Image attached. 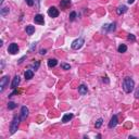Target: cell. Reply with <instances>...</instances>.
Returning <instances> with one entry per match:
<instances>
[{
    "instance_id": "d4e9b609",
    "label": "cell",
    "mask_w": 139,
    "mask_h": 139,
    "mask_svg": "<svg viewBox=\"0 0 139 139\" xmlns=\"http://www.w3.org/2000/svg\"><path fill=\"white\" fill-rule=\"evenodd\" d=\"M127 38H128V40H132V41H135V40H136V37H135L133 34H129V35L127 36Z\"/></svg>"
},
{
    "instance_id": "83f0119b",
    "label": "cell",
    "mask_w": 139,
    "mask_h": 139,
    "mask_svg": "<svg viewBox=\"0 0 139 139\" xmlns=\"http://www.w3.org/2000/svg\"><path fill=\"white\" fill-rule=\"evenodd\" d=\"M24 59H26V56H24V57H23V58H22V59H20V60H19V64H21V63H22V62H23V61H24Z\"/></svg>"
},
{
    "instance_id": "6da1fadb",
    "label": "cell",
    "mask_w": 139,
    "mask_h": 139,
    "mask_svg": "<svg viewBox=\"0 0 139 139\" xmlns=\"http://www.w3.org/2000/svg\"><path fill=\"white\" fill-rule=\"evenodd\" d=\"M134 87H135V82L130 77H126L123 82V89H124L125 92H127V94H130V92L134 90Z\"/></svg>"
},
{
    "instance_id": "5b68a950",
    "label": "cell",
    "mask_w": 139,
    "mask_h": 139,
    "mask_svg": "<svg viewBox=\"0 0 139 139\" xmlns=\"http://www.w3.org/2000/svg\"><path fill=\"white\" fill-rule=\"evenodd\" d=\"M48 14L50 17H59V10L56 7H51L48 9Z\"/></svg>"
},
{
    "instance_id": "9a60e30c",
    "label": "cell",
    "mask_w": 139,
    "mask_h": 139,
    "mask_svg": "<svg viewBox=\"0 0 139 139\" xmlns=\"http://www.w3.org/2000/svg\"><path fill=\"white\" fill-rule=\"evenodd\" d=\"M126 11H127V7H126V6H121V7L117 8L116 13H117L118 15H121V14H123V13H125Z\"/></svg>"
},
{
    "instance_id": "2e32d148",
    "label": "cell",
    "mask_w": 139,
    "mask_h": 139,
    "mask_svg": "<svg viewBox=\"0 0 139 139\" xmlns=\"http://www.w3.org/2000/svg\"><path fill=\"white\" fill-rule=\"evenodd\" d=\"M26 33H27V35H33L35 33V26L27 25L26 26Z\"/></svg>"
},
{
    "instance_id": "f546056e",
    "label": "cell",
    "mask_w": 139,
    "mask_h": 139,
    "mask_svg": "<svg viewBox=\"0 0 139 139\" xmlns=\"http://www.w3.org/2000/svg\"><path fill=\"white\" fill-rule=\"evenodd\" d=\"M103 82H104V83H106V84H109V79H108V77H103Z\"/></svg>"
},
{
    "instance_id": "4316f807",
    "label": "cell",
    "mask_w": 139,
    "mask_h": 139,
    "mask_svg": "<svg viewBox=\"0 0 139 139\" xmlns=\"http://www.w3.org/2000/svg\"><path fill=\"white\" fill-rule=\"evenodd\" d=\"M135 97H136L137 99H139V87H138V89L136 90V92H135Z\"/></svg>"
},
{
    "instance_id": "7c38bea8",
    "label": "cell",
    "mask_w": 139,
    "mask_h": 139,
    "mask_svg": "<svg viewBox=\"0 0 139 139\" xmlns=\"http://www.w3.org/2000/svg\"><path fill=\"white\" fill-rule=\"evenodd\" d=\"M34 76V72L32 71V70H27V71L24 73V77H25V79H32Z\"/></svg>"
},
{
    "instance_id": "5bb4252c",
    "label": "cell",
    "mask_w": 139,
    "mask_h": 139,
    "mask_svg": "<svg viewBox=\"0 0 139 139\" xmlns=\"http://www.w3.org/2000/svg\"><path fill=\"white\" fill-rule=\"evenodd\" d=\"M72 118H73V114H72V113H67V114H65V115L62 117V122H63V123H67V122H70Z\"/></svg>"
},
{
    "instance_id": "4fadbf2b",
    "label": "cell",
    "mask_w": 139,
    "mask_h": 139,
    "mask_svg": "<svg viewBox=\"0 0 139 139\" xmlns=\"http://www.w3.org/2000/svg\"><path fill=\"white\" fill-rule=\"evenodd\" d=\"M87 91H88V89H87V87H86L85 85H80L79 87H78V92H79L82 96L86 95V94H87Z\"/></svg>"
},
{
    "instance_id": "44dd1931",
    "label": "cell",
    "mask_w": 139,
    "mask_h": 139,
    "mask_svg": "<svg viewBox=\"0 0 139 139\" xmlns=\"http://www.w3.org/2000/svg\"><path fill=\"white\" fill-rule=\"evenodd\" d=\"M102 123H103V120H102V118H99V120H98V121L96 122V124H95L96 128H100V127H101Z\"/></svg>"
},
{
    "instance_id": "f1b7e54d",
    "label": "cell",
    "mask_w": 139,
    "mask_h": 139,
    "mask_svg": "<svg viewBox=\"0 0 139 139\" xmlns=\"http://www.w3.org/2000/svg\"><path fill=\"white\" fill-rule=\"evenodd\" d=\"M46 52H47V51H46V49H41V50H40V54H46Z\"/></svg>"
},
{
    "instance_id": "ba28073f",
    "label": "cell",
    "mask_w": 139,
    "mask_h": 139,
    "mask_svg": "<svg viewBox=\"0 0 139 139\" xmlns=\"http://www.w3.org/2000/svg\"><path fill=\"white\" fill-rule=\"evenodd\" d=\"M20 82H21V79H20V76H15L14 78H13V82H12L11 84V88L12 89H15V88L17 87V86L20 85Z\"/></svg>"
},
{
    "instance_id": "7a4b0ae2",
    "label": "cell",
    "mask_w": 139,
    "mask_h": 139,
    "mask_svg": "<svg viewBox=\"0 0 139 139\" xmlns=\"http://www.w3.org/2000/svg\"><path fill=\"white\" fill-rule=\"evenodd\" d=\"M19 126H20V117L14 116V117H13V120H12L11 126H10V133H11V134H14V133L17 130Z\"/></svg>"
},
{
    "instance_id": "3957f363",
    "label": "cell",
    "mask_w": 139,
    "mask_h": 139,
    "mask_svg": "<svg viewBox=\"0 0 139 139\" xmlns=\"http://www.w3.org/2000/svg\"><path fill=\"white\" fill-rule=\"evenodd\" d=\"M83 45H84V39L83 38H78V39L74 40L73 43H72V48L75 50H78L83 47Z\"/></svg>"
},
{
    "instance_id": "30bf717a",
    "label": "cell",
    "mask_w": 139,
    "mask_h": 139,
    "mask_svg": "<svg viewBox=\"0 0 139 139\" xmlns=\"http://www.w3.org/2000/svg\"><path fill=\"white\" fill-rule=\"evenodd\" d=\"M28 115V109L26 108V106H22L21 109V118L22 120H25Z\"/></svg>"
},
{
    "instance_id": "e0dca14e",
    "label": "cell",
    "mask_w": 139,
    "mask_h": 139,
    "mask_svg": "<svg viewBox=\"0 0 139 139\" xmlns=\"http://www.w3.org/2000/svg\"><path fill=\"white\" fill-rule=\"evenodd\" d=\"M57 64H58L57 59H49L48 60V66H49V67H54Z\"/></svg>"
},
{
    "instance_id": "484cf974",
    "label": "cell",
    "mask_w": 139,
    "mask_h": 139,
    "mask_svg": "<svg viewBox=\"0 0 139 139\" xmlns=\"http://www.w3.org/2000/svg\"><path fill=\"white\" fill-rule=\"evenodd\" d=\"M26 3L29 6V7H32V6H34V0H25Z\"/></svg>"
},
{
    "instance_id": "277c9868",
    "label": "cell",
    "mask_w": 139,
    "mask_h": 139,
    "mask_svg": "<svg viewBox=\"0 0 139 139\" xmlns=\"http://www.w3.org/2000/svg\"><path fill=\"white\" fill-rule=\"evenodd\" d=\"M8 84H9V76L6 75L0 80V91H3L6 89V87L8 86Z\"/></svg>"
},
{
    "instance_id": "52a82bcc",
    "label": "cell",
    "mask_w": 139,
    "mask_h": 139,
    "mask_svg": "<svg viewBox=\"0 0 139 139\" xmlns=\"http://www.w3.org/2000/svg\"><path fill=\"white\" fill-rule=\"evenodd\" d=\"M34 22H35L36 24H39V25H44V24H45V19H44V15H41V14L35 15V17H34Z\"/></svg>"
},
{
    "instance_id": "ac0fdd59",
    "label": "cell",
    "mask_w": 139,
    "mask_h": 139,
    "mask_svg": "<svg viewBox=\"0 0 139 139\" xmlns=\"http://www.w3.org/2000/svg\"><path fill=\"white\" fill-rule=\"evenodd\" d=\"M117 50L121 53H124V52H126V50H127V47H126V45H120L117 48Z\"/></svg>"
},
{
    "instance_id": "603a6c76",
    "label": "cell",
    "mask_w": 139,
    "mask_h": 139,
    "mask_svg": "<svg viewBox=\"0 0 139 139\" xmlns=\"http://www.w3.org/2000/svg\"><path fill=\"white\" fill-rule=\"evenodd\" d=\"M76 19V12H72L71 14H70V21H74Z\"/></svg>"
},
{
    "instance_id": "8fae6325",
    "label": "cell",
    "mask_w": 139,
    "mask_h": 139,
    "mask_svg": "<svg viewBox=\"0 0 139 139\" xmlns=\"http://www.w3.org/2000/svg\"><path fill=\"white\" fill-rule=\"evenodd\" d=\"M70 6H71V0H62L61 2H60V7H61L62 10H65Z\"/></svg>"
},
{
    "instance_id": "8992f818",
    "label": "cell",
    "mask_w": 139,
    "mask_h": 139,
    "mask_svg": "<svg viewBox=\"0 0 139 139\" xmlns=\"http://www.w3.org/2000/svg\"><path fill=\"white\" fill-rule=\"evenodd\" d=\"M8 52H9V53H11V54L17 53V52H19V46H17V44L12 43L11 45L9 46V48H8Z\"/></svg>"
},
{
    "instance_id": "7402d4cb",
    "label": "cell",
    "mask_w": 139,
    "mask_h": 139,
    "mask_svg": "<svg viewBox=\"0 0 139 139\" xmlns=\"http://www.w3.org/2000/svg\"><path fill=\"white\" fill-rule=\"evenodd\" d=\"M0 12H1V15H2V17H6L7 13H9V8H2Z\"/></svg>"
},
{
    "instance_id": "ffe728a7",
    "label": "cell",
    "mask_w": 139,
    "mask_h": 139,
    "mask_svg": "<svg viewBox=\"0 0 139 139\" xmlns=\"http://www.w3.org/2000/svg\"><path fill=\"white\" fill-rule=\"evenodd\" d=\"M17 106V104H15L14 102H9L8 103V109L9 110H13V109H15Z\"/></svg>"
},
{
    "instance_id": "9c48e42d",
    "label": "cell",
    "mask_w": 139,
    "mask_h": 139,
    "mask_svg": "<svg viewBox=\"0 0 139 139\" xmlns=\"http://www.w3.org/2000/svg\"><path fill=\"white\" fill-rule=\"evenodd\" d=\"M116 125H117V116L113 115L112 118H111L110 123H109V128H113V127H115Z\"/></svg>"
},
{
    "instance_id": "1f68e13d",
    "label": "cell",
    "mask_w": 139,
    "mask_h": 139,
    "mask_svg": "<svg viewBox=\"0 0 139 139\" xmlns=\"http://www.w3.org/2000/svg\"><path fill=\"white\" fill-rule=\"evenodd\" d=\"M3 3V0H0V5H2Z\"/></svg>"
},
{
    "instance_id": "cb8c5ba5",
    "label": "cell",
    "mask_w": 139,
    "mask_h": 139,
    "mask_svg": "<svg viewBox=\"0 0 139 139\" xmlns=\"http://www.w3.org/2000/svg\"><path fill=\"white\" fill-rule=\"evenodd\" d=\"M61 66H62V68H63V70H70V68H71L70 64H66V63H62Z\"/></svg>"
},
{
    "instance_id": "4dcf8cb0",
    "label": "cell",
    "mask_w": 139,
    "mask_h": 139,
    "mask_svg": "<svg viewBox=\"0 0 139 139\" xmlns=\"http://www.w3.org/2000/svg\"><path fill=\"white\" fill-rule=\"evenodd\" d=\"M134 1H135V0H128V3H130V5H132V3H134Z\"/></svg>"
},
{
    "instance_id": "d6986e66",
    "label": "cell",
    "mask_w": 139,
    "mask_h": 139,
    "mask_svg": "<svg viewBox=\"0 0 139 139\" xmlns=\"http://www.w3.org/2000/svg\"><path fill=\"white\" fill-rule=\"evenodd\" d=\"M116 28V24L115 23H112L108 26V32H114Z\"/></svg>"
}]
</instances>
